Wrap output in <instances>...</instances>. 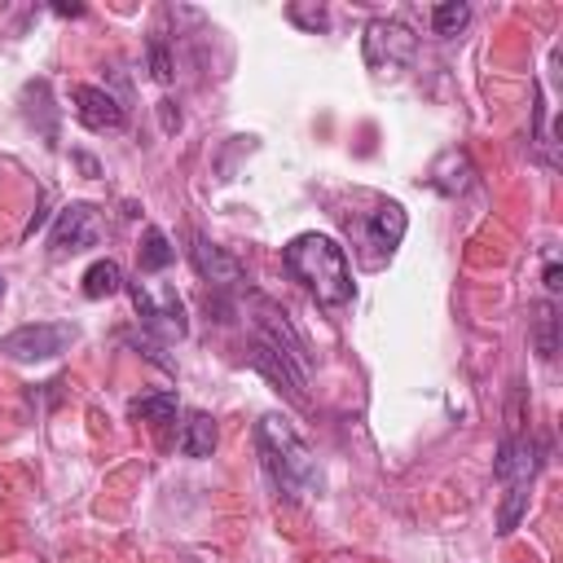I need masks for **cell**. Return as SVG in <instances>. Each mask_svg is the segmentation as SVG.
I'll use <instances>...</instances> for the list:
<instances>
[{"label":"cell","mask_w":563,"mask_h":563,"mask_svg":"<svg viewBox=\"0 0 563 563\" xmlns=\"http://www.w3.org/2000/svg\"><path fill=\"white\" fill-rule=\"evenodd\" d=\"M282 264L321 308H339V303L352 299L347 251L330 233H299V238H290V246L282 251Z\"/></svg>","instance_id":"6da1fadb"},{"label":"cell","mask_w":563,"mask_h":563,"mask_svg":"<svg viewBox=\"0 0 563 563\" xmlns=\"http://www.w3.org/2000/svg\"><path fill=\"white\" fill-rule=\"evenodd\" d=\"M255 449H260V462H264V475L273 479V488L290 501L317 493L321 484V471H317V457L312 449L299 440V431L282 418V413H264L255 422Z\"/></svg>","instance_id":"7a4b0ae2"},{"label":"cell","mask_w":563,"mask_h":563,"mask_svg":"<svg viewBox=\"0 0 563 563\" xmlns=\"http://www.w3.org/2000/svg\"><path fill=\"white\" fill-rule=\"evenodd\" d=\"M361 53L369 70H396L418 53V35L396 18H374L361 35Z\"/></svg>","instance_id":"3957f363"},{"label":"cell","mask_w":563,"mask_h":563,"mask_svg":"<svg viewBox=\"0 0 563 563\" xmlns=\"http://www.w3.org/2000/svg\"><path fill=\"white\" fill-rule=\"evenodd\" d=\"M75 343V325L70 321H35V325H18L13 334L0 339V352L13 361H53Z\"/></svg>","instance_id":"277c9868"},{"label":"cell","mask_w":563,"mask_h":563,"mask_svg":"<svg viewBox=\"0 0 563 563\" xmlns=\"http://www.w3.org/2000/svg\"><path fill=\"white\" fill-rule=\"evenodd\" d=\"M123 286H128L132 308H136V317H141L145 330H154V334H163V339H185L189 321H185V303H180L176 290H158V295H154L145 282H123Z\"/></svg>","instance_id":"5b68a950"},{"label":"cell","mask_w":563,"mask_h":563,"mask_svg":"<svg viewBox=\"0 0 563 563\" xmlns=\"http://www.w3.org/2000/svg\"><path fill=\"white\" fill-rule=\"evenodd\" d=\"M101 242V220H97V207L88 202H70L57 211V224L48 233V246L53 255H75V251H88Z\"/></svg>","instance_id":"8992f818"},{"label":"cell","mask_w":563,"mask_h":563,"mask_svg":"<svg viewBox=\"0 0 563 563\" xmlns=\"http://www.w3.org/2000/svg\"><path fill=\"white\" fill-rule=\"evenodd\" d=\"M75 114H79V123L88 128V132H119L123 123H128V114H123V106L106 92V88H92V84H75Z\"/></svg>","instance_id":"52a82bcc"},{"label":"cell","mask_w":563,"mask_h":563,"mask_svg":"<svg viewBox=\"0 0 563 563\" xmlns=\"http://www.w3.org/2000/svg\"><path fill=\"white\" fill-rule=\"evenodd\" d=\"M493 475H497L501 484H528V479L537 475V444H532L528 435H501Z\"/></svg>","instance_id":"ba28073f"},{"label":"cell","mask_w":563,"mask_h":563,"mask_svg":"<svg viewBox=\"0 0 563 563\" xmlns=\"http://www.w3.org/2000/svg\"><path fill=\"white\" fill-rule=\"evenodd\" d=\"M189 255H194V268H198L202 282H211V286H233V282H242V264H238L233 255H224L220 246H211L202 233H194Z\"/></svg>","instance_id":"9c48e42d"},{"label":"cell","mask_w":563,"mask_h":563,"mask_svg":"<svg viewBox=\"0 0 563 563\" xmlns=\"http://www.w3.org/2000/svg\"><path fill=\"white\" fill-rule=\"evenodd\" d=\"M405 238V207L400 202H378L365 220V242L378 251V255H391Z\"/></svg>","instance_id":"30bf717a"},{"label":"cell","mask_w":563,"mask_h":563,"mask_svg":"<svg viewBox=\"0 0 563 563\" xmlns=\"http://www.w3.org/2000/svg\"><path fill=\"white\" fill-rule=\"evenodd\" d=\"M180 453H185V457H211V453H216V422H211V413H202V409L185 413Z\"/></svg>","instance_id":"8fae6325"},{"label":"cell","mask_w":563,"mask_h":563,"mask_svg":"<svg viewBox=\"0 0 563 563\" xmlns=\"http://www.w3.org/2000/svg\"><path fill=\"white\" fill-rule=\"evenodd\" d=\"M136 260H141V273H163L176 260V246L167 242V233L158 224H145L141 246H136Z\"/></svg>","instance_id":"7c38bea8"},{"label":"cell","mask_w":563,"mask_h":563,"mask_svg":"<svg viewBox=\"0 0 563 563\" xmlns=\"http://www.w3.org/2000/svg\"><path fill=\"white\" fill-rule=\"evenodd\" d=\"M119 290H123V268H119L114 260L88 264V273H84V295H88V299H110V295H119Z\"/></svg>","instance_id":"4fadbf2b"},{"label":"cell","mask_w":563,"mask_h":563,"mask_svg":"<svg viewBox=\"0 0 563 563\" xmlns=\"http://www.w3.org/2000/svg\"><path fill=\"white\" fill-rule=\"evenodd\" d=\"M128 413L132 418H141V422H172L176 418V396L172 391H154V396H136L132 405H128Z\"/></svg>","instance_id":"5bb4252c"},{"label":"cell","mask_w":563,"mask_h":563,"mask_svg":"<svg viewBox=\"0 0 563 563\" xmlns=\"http://www.w3.org/2000/svg\"><path fill=\"white\" fill-rule=\"evenodd\" d=\"M523 510H528V484H506V497H501V510H497V532L510 537L519 528Z\"/></svg>","instance_id":"9a60e30c"},{"label":"cell","mask_w":563,"mask_h":563,"mask_svg":"<svg viewBox=\"0 0 563 563\" xmlns=\"http://www.w3.org/2000/svg\"><path fill=\"white\" fill-rule=\"evenodd\" d=\"M537 356L541 361H554L559 352V317H554V303H537Z\"/></svg>","instance_id":"2e32d148"},{"label":"cell","mask_w":563,"mask_h":563,"mask_svg":"<svg viewBox=\"0 0 563 563\" xmlns=\"http://www.w3.org/2000/svg\"><path fill=\"white\" fill-rule=\"evenodd\" d=\"M466 22H471V9H466V4H457V0L435 4V9H431V26H435V35H457Z\"/></svg>","instance_id":"e0dca14e"},{"label":"cell","mask_w":563,"mask_h":563,"mask_svg":"<svg viewBox=\"0 0 563 563\" xmlns=\"http://www.w3.org/2000/svg\"><path fill=\"white\" fill-rule=\"evenodd\" d=\"M150 70H154V79H158V84H167V79H172V57H167V48H163V40H158V35L150 40Z\"/></svg>","instance_id":"ac0fdd59"},{"label":"cell","mask_w":563,"mask_h":563,"mask_svg":"<svg viewBox=\"0 0 563 563\" xmlns=\"http://www.w3.org/2000/svg\"><path fill=\"white\" fill-rule=\"evenodd\" d=\"M290 18H295V22H303V26H312V31H321V26H325V9H303V4H290Z\"/></svg>","instance_id":"d6986e66"},{"label":"cell","mask_w":563,"mask_h":563,"mask_svg":"<svg viewBox=\"0 0 563 563\" xmlns=\"http://www.w3.org/2000/svg\"><path fill=\"white\" fill-rule=\"evenodd\" d=\"M559 277H563V273H559V260H554V251H550V255H545V290H550V295H559V286H563Z\"/></svg>","instance_id":"ffe728a7"},{"label":"cell","mask_w":563,"mask_h":563,"mask_svg":"<svg viewBox=\"0 0 563 563\" xmlns=\"http://www.w3.org/2000/svg\"><path fill=\"white\" fill-rule=\"evenodd\" d=\"M158 114H163V128H167V132H176V128H180V114L172 110V101H158Z\"/></svg>","instance_id":"44dd1931"},{"label":"cell","mask_w":563,"mask_h":563,"mask_svg":"<svg viewBox=\"0 0 563 563\" xmlns=\"http://www.w3.org/2000/svg\"><path fill=\"white\" fill-rule=\"evenodd\" d=\"M0 295H4V277H0Z\"/></svg>","instance_id":"7402d4cb"}]
</instances>
